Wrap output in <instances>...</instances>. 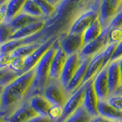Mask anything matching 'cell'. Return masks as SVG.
Instances as JSON below:
<instances>
[{
  "instance_id": "obj_1",
  "label": "cell",
  "mask_w": 122,
  "mask_h": 122,
  "mask_svg": "<svg viewBox=\"0 0 122 122\" xmlns=\"http://www.w3.org/2000/svg\"><path fill=\"white\" fill-rule=\"evenodd\" d=\"M36 77L35 68L18 75L7 84L2 93V107L0 116L7 118L15 110L30 98Z\"/></svg>"
},
{
  "instance_id": "obj_2",
  "label": "cell",
  "mask_w": 122,
  "mask_h": 122,
  "mask_svg": "<svg viewBox=\"0 0 122 122\" xmlns=\"http://www.w3.org/2000/svg\"><path fill=\"white\" fill-rule=\"evenodd\" d=\"M58 39L56 40L52 47L45 53V55L41 58V60L38 62V64L35 67L36 77H35V83H34V87L32 90L31 97L34 95H38V94H42L46 86H48V84L51 81L50 80L51 65L52 60L54 58L55 53L57 51Z\"/></svg>"
},
{
  "instance_id": "obj_3",
  "label": "cell",
  "mask_w": 122,
  "mask_h": 122,
  "mask_svg": "<svg viewBox=\"0 0 122 122\" xmlns=\"http://www.w3.org/2000/svg\"><path fill=\"white\" fill-rule=\"evenodd\" d=\"M100 4L101 1L90 2L87 7L86 6L83 10H81L73 19L67 30L68 34L83 35L86 29L99 17Z\"/></svg>"
},
{
  "instance_id": "obj_4",
  "label": "cell",
  "mask_w": 122,
  "mask_h": 122,
  "mask_svg": "<svg viewBox=\"0 0 122 122\" xmlns=\"http://www.w3.org/2000/svg\"><path fill=\"white\" fill-rule=\"evenodd\" d=\"M42 95L52 106H59L61 107H64L70 97L60 81H50Z\"/></svg>"
},
{
  "instance_id": "obj_5",
  "label": "cell",
  "mask_w": 122,
  "mask_h": 122,
  "mask_svg": "<svg viewBox=\"0 0 122 122\" xmlns=\"http://www.w3.org/2000/svg\"><path fill=\"white\" fill-rule=\"evenodd\" d=\"M122 6V1L120 0H105L101 1L99 8V20L106 30L108 28L112 19L116 17Z\"/></svg>"
},
{
  "instance_id": "obj_6",
  "label": "cell",
  "mask_w": 122,
  "mask_h": 122,
  "mask_svg": "<svg viewBox=\"0 0 122 122\" xmlns=\"http://www.w3.org/2000/svg\"><path fill=\"white\" fill-rule=\"evenodd\" d=\"M86 86H87V83L83 85L78 90H76L69 97L67 102L63 107V116L59 122H63L66 118L72 116L74 112H76L82 107H84Z\"/></svg>"
},
{
  "instance_id": "obj_7",
  "label": "cell",
  "mask_w": 122,
  "mask_h": 122,
  "mask_svg": "<svg viewBox=\"0 0 122 122\" xmlns=\"http://www.w3.org/2000/svg\"><path fill=\"white\" fill-rule=\"evenodd\" d=\"M108 45V30H104L101 36L90 43L86 44L80 51L79 54L82 59H91L95 55L102 52Z\"/></svg>"
},
{
  "instance_id": "obj_8",
  "label": "cell",
  "mask_w": 122,
  "mask_h": 122,
  "mask_svg": "<svg viewBox=\"0 0 122 122\" xmlns=\"http://www.w3.org/2000/svg\"><path fill=\"white\" fill-rule=\"evenodd\" d=\"M59 44L69 56L78 53L84 47L83 35L68 34L67 31L59 37Z\"/></svg>"
},
{
  "instance_id": "obj_9",
  "label": "cell",
  "mask_w": 122,
  "mask_h": 122,
  "mask_svg": "<svg viewBox=\"0 0 122 122\" xmlns=\"http://www.w3.org/2000/svg\"><path fill=\"white\" fill-rule=\"evenodd\" d=\"M82 61H83V59L81 58L79 52L70 55L68 57L67 61L65 62V65H64V68H63L62 73H61L60 80H59L61 86L64 88L69 85V83L73 79L74 74L78 71V69L82 64Z\"/></svg>"
},
{
  "instance_id": "obj_10",
  "label": "cell",
  "mask_w": 122,
  "mask_h": 122,
  "mask_svg": "<svg viewBox=\"0 0 122 122\" xmlns=\"http://www.w3.org/2000/svg\"><path fill=\"white\" fill-rule=\"evenodd\" d=\"M94 88L99 101H107L110 97V89L107 76V66L102 69L101 72L95 76L93 79Z\"/></svg>"
},
{
  "instance_id": "obj_11",
  "label": "cell",
  "mask_w": 122,
  "mask_h": 122,
  "mask_svg": "<svg viewBox=\"0 0 122 122\" xmlns=\"http://www.w3.org/2000/svg\"><path fill=\"white\" fill-rule=\"evenodd\" d=\"M107 76L109 84L110 96L117 95L121 92L122 74L118 60L111 61L107 65Z\"/></svg>"
},
{
  "instance_id": "obj_12",
  "label": "cell",
  "mask_w": 122,
  "mask_h": 122,
  "mask_svg": "<svg viewBox=\"0 0 122 122\" xmlns=\"http://www.w3.org/2000/svg\"><path fill=\"white\" fill-rule=\"evenodd\" d=\"M58 38H59V37L52 38V39H51V40L46 41L45 42L41 43V44L39 46V48H38L34 52H32L30 56H28L27 58H25L24 73L29 72V71L32 70L33 68L36 67L38 62L41 60V58L45 55V53L52 47V45L54 44V42L56 41V40H57Z\"/></svg>"
},
{
  "instance_id": "obj_13",
  "label": "cell",
  "mask_w": 122,
  "mask_h": 122,
  "mask_svg": "<svg viewBox=\"0 0 122 122\" xmlns=\"http://www.w3.org/2000/svg\"><path fill=\"white\" fill-rule=\"evenodd\" d=\"M68 57H69V55L61 49V47L59 44V41H58L57 51L55 53L54 58H53L51 65V71H50V80L51 81H59L60 80V77L62 73Z\"/></svg>"
},
{
  "instance_id": "obj_14",
  "label": "cell",
  "mask_w": 122,
  "mask_h": 122,
  "mask_svg": "<svg viewBox=\"0 0 122 122\" xmlns=\"http://www.w3.org/2000/svg\"><path fill=\"white\" fill-rule=\"evenodd\" d=\"M98 104H99V99L96 94L93 80L89 81L87 83L86 90V96H85V102H84V107L86 109L87 113L92 117L99 116L98 113Z\"/></svg>"
},
{
  "instance_id": "obj_15",
  "label": "cell",
  "mask_w": 122,
  "mask_h": 122,
  "mask_svg": "<svg viewBox=\"0 0 122 122\" xmlns=\"http://www.w3.org/2000/svg\"><path fill=\"white\" fill-rule=\"evenodd\" d=\"M89 61H90V59H83L82 64L78 69V71L74 74V76L73 77V79L71 80V82L69 83V85L65 87V90L69 96L73 94L84 85V80H85L86 72H87Z\"/></svg>"
},
{
  "instance_id": "obj_16",
  "label": "cell",
  "mask_w": 122,
  "mask_h": 122,
  "mask_svg": "<svg viewBox=\"0 0 122 122\" xmlns=\"http://www.w3.org/2000/svg\"><path fill=\"white\" fill-rule=\"evenodd\" d=\"M39 115L33 110L29 102H26L15 110L6 119L7 122H28Z\"/></svg>"
},
{
  "instance_id": "obj_17",
  "label": "cell",
  "mask_w": 122,
  "mask_h": 122,
  "mask_svg": "<svg viewBox=\"0 0 122 122\" xmlns=\"http://www.w3.org/2000/svg\"><path fill=\"white\" fill-rule=\"evenodd\" d=\"M28 102L39 116L43 117H48V112L52 106L42 94L32 96Z\"/></svg>"
},
{
  "instance_id": "obj_18",
  "label": "cell",
  "mask_w": 122,
  "mask_h": 122,
  "mask_svg": "<svg viewBox=\"0 0 122 122\" xmlns=\"http://www.w3.org/2000/svg\"><path fill=\"white\" fill-rule=\"evenodd\" d=\"M104 54L103 51L95 55L94 57H92L88 64L87 68V72H86V77L84 80V85L86 83H88L89 81H91L95 78V76L99 72L102 71V69L105 68V62H104Z\"/></svg>"
},
{
  "instance_id": "obj_19",
  "label": "cell",
  "mask_w": 122,
  "mask_h": 122,
  "mask_svg": "<svg viewBox=\"0 0 122 122\" xmlns=\"http://www.w3.org/2000/svg\"><path fill=\"white\" fill-rule=\"evenodd\" d=\"M45 26H46V19H41L36 23H33L26 28L17 30L13 34L11 40H24L27 38H30L42 30Z\"/></svg>"
},
{
  "instance_id": "obj_20",
  "label": "cell",
  "mask_w": 122,
  "mask_h": 122,
  "mask_svg": "<svg viewBox=\"0 0 122 122\" xmlns=\"http://www.w3.org/2000/svg\"><path fill=\"white\" fill-rule=\"evenodd\" d=\"M98 113L99 116L106 117L113 121L122 120V111L116 109L107 101H99L98 104Z\"/></svg>"
},
{
  "instance_id": "obj_21",
  "label": "cell",
  "mask_w": 122,
  "mask_h": 122,
  "mask_svg": "<svg viewBox=\"0 0 122 122\" xmlns=\"http://www.w3.org/2000/svg\"><path fill=\"white\" fill-rule=\"evenodd\" d=\"M103 31H104L103 26L101 24L99 18H97L83 33L84 46L86 45V44H88V43H90L93 41L97 40L98 37L101 36V34L103 33Z\"/></svg>"
},
{
  "instance_id": "obj_22",
  "label": "cell",
  "mask_w": 122,
  "mask_h": 122,
  "mask_svg": "<svg viewBox=\"0 0 122 122\" xmlns=\"http://www.w3.org/2000/svg\"><path fill=\"white\" fill-rule=\"evenodd\" d=\"M25 0H10L8 1L5 21L6 23H9L12 21L16 17H18L19 14L22 13L23 6H24Z\"/></svg>"
},
{
  "instance_id": "obj_23",
  "label": "cell",
  "mask_w": 122,
  "mask_h": 122,
  "mask_svg": "<svg viewBox=\"0 0 122 122\" xmlns=\"http://www.w3.org/2000/svg\"><path fill=\"white\" fill-rule=\"evenodd\" d=\"M40 20H41V19L32 18L30 16H29V15L22 12L21 14H19L18 17H16L14 18L12 21H10L9 24L15 30L17 31L23 29V28H26V27H28L30 25L33 24V23H36Z\"/></svg>"
},
{
  "instance_id": "obj_24",
  "label": "cell",
  "mask_w": 122,
  "mask_h": 122,
  "mask_svg": "<svg viewBox=\"0 0 122 122\" xmlns=\"http://www.w3.org/2000/svg\"><path fill=\"white\" fill-rule=\"evenodd\" d=\"M22 12L30 16L32 18H39V19H45L42 10L40 7L39 4L37 3L36 0H27V1H25Z\"/></svg>"
},
{
  "instance_id": "obj_25",
  "label": "cell",
  "mask_w": 122,
  "mask_h": 122,
  "mask_svg": "<svg viewBox=\"0 0 122 122\" xmlns=\"http://www.w3.org/2000/svg\"><path fill=\"white\" fill-rule=\"evenodd\" d=\"M40 7L41 8L45 19H50L53 18L58 12V6L60 2L46 1V0H36Z\"/></svg>"
},
{
  "instance_id": "obj_26",
  "label": "cell",
  "mask_w": 122,
  "mask_h": 122,
  "mask_svg": "<svg viewBox=\"0 0 122 122\" xmlns=\"http://www.w3.org/2000/svg\"><path fill=\"white\" fill-rule=\"evenodd\" d=\"M41 44H29V45H23L21 47L15 50L11 54L14 58H27L28 56L34 52Z\"/></svg>"
},
{
  "instance_id": "obj_27",
  "label": "cell",
  "mask_w": 122,
  "mask_h": 122,
  "mask_svg": "<svg viewBox=\"0 0 122 122\" xmlns=\"http://www.w3.org/2000/svg\"><path fill=\"white\" fill-rule=\"evenodd\" d=\"M92 117L87 113L86 109L82 107L80 109L74 112L72 116L66 118L63 122H90Z\"/></svg>"
},
{
  "instance_id": "obj_28",
  "label": "cell",
  "mask_w": 122,
  "mask_h": 122,
  "mask_svg": "<svg viewBox=\"0 0 122 122\" xmlns=\"http://www.w3.org/2000/svg\"><path fill=\"white\" fill-rule=\"evenodd\" d=\"M15 32L16 30L10 26L9 23L3 22L2 24H0V44L3 45L11 41V38Z\"/></svg>"
},
{
  "instance_id": "obj_29",
  "label": "cell",
  "mask_w": 122,
  "mask_h": 122,
  "mask_svg": "<svg viewBox=\"0 0 122 122\" xmlns=\"http://www.w3.org/2000/svg\"><path fill=\"white\" fill-rule=\"evenodd\" d=\"M121 41L122 28H116V29L108 30V44H117V45Z\"/></svg>"
},
{
  "instance_id": "obj_30",
  "label": "cell",
  "mask_w": 122,
  "mask_h": 122,
  "mask_svg": "<svg viewBox=\"0 0 122 122\" xmlns=\"http://www.w3.org/2000/svg\"><path fill=\"white\" fill-rule=\"evenodd\" d=\"M14 73L20 75L24 73L25 71V58H15L12 64L8 68Z\"/></svg>"
},
{
  "instance_id": "obj_31",
  "label": "cell",
  "mask_w": 122,
  "mask_h": 122,
  "mask_svg": "<svg viewBox=\"0 0 122 122\" xmlns=\"http://www.w3.org/2000/svg\"><path fill=\"white\" fill-rule=\"evenodd\" d=\"M18 75L11 72L9 69H4L0 70V85L6 86L11 81L16 79Z\"/></svg>"
},
{
  "instance_id": "obj_32",
  "label": "cell",
  "mask_w": 122,
  "mask_h": 122,
  "mask_svg": "<svg viewBox=\"0 0 122 122\" xmlns=\"http://www.w3.org/2000/svg\"><path fill=\"white\" fill-rule=\"evenodd\" d=\"M63 116V107L59 106H51L48 112V117L54 122H59Z\"/></svg>"
},
{
  "instance_id": "obj_33",
  "label": "cell",
  "mask_w": 122,
  "mask_h": 122,
  "mask_svg": "<svg viewBox=\"0 0 122 122\" xmlns=\"http://www.w3.org/2000/svg\"><path fill=\"white\" fill-rule=\"evenodd\" d=\"M15 58L11 53H1L0 54V70L8 69L12 64Z\"/></svg>"
},
{
  "instance_id": "obj_34",
  "label": "cell",
  "mask_w": 122,
  "mask_h": 122,
  "mask_svg": "<svg viewBox=\"0 0 122 122\" xmlns=\"http://www.w3.org/2000/svg\"><path fill=\"white\" fill-rule=\"evenodd\" d=\"M116 48H117V44H108V45L106 47V49L103 51L105 66H107V65H108V63L111 61L112 57H113V54H114V52H115Z\"/></svg>"
},
{
  "instance_id": "obj_35",
  "label": "cell",
  "mask_w": 122,
  "mask_h": 122,
  "mask_svg": "<svg viewBox=\"0 0 122 122\" xmlns=\"http://www.w3.org/2000/svg\"><path fill=\"white\" fill-rule=\"evenodd\" d=\"M107 102L116 109L122 111V94L110 96L109 98L107 99Z\"/></svg>"
},
{
  "instance_id": "obj_36",
  "label": "cell",
  "mask_w": 122,
  "mask_h": 122,
  "mask_svg": "<svg viewBox=\"0 0 122 122\" xmlns=\"http://www.w3.org/2000/svg\"><path fill=\"white\" fill-rule=\"evenodd\" d=\"M121 57H122V41L117 45V48L115 50V52L113 54V57H112V60L111 61L118 60Z\"/></svg>"
},
{
  "instance_id": "obj_37",
  "label": "cell",
  "mask_w": 122,
  "mask_h": 122,
  "mask_svg": "<svg viewBox=\"0 0 122 122\" xmlns=\"http://www.w3.org/2000/svg\"><path fill=\"white\" fill-rule=\"evenodd\" d=\"M28 122H54L52 121L49 117H43V116H38L34 118L30 119V121Z\"/></svg>"
},
{
  "instance_id": "obj_38",
  "label": "cell",
  "mask_w": 122,
  "mask_h": 122,
  "mask_svg": "<svg viewBox=\"0 0 122 122\" xmlns=\"http://www.w3.org/2000/svg\"><path fill=\"white\" fill-rule=\"evenodd\" d=\"M90 122H114L113 120H110V119H107L106 117H103L101 116H97L95 117H92Z\"/></svg>"
},
{
  "instance_id": "obj_39",
  "label": "cell",
  "mask_w": 122,
  "mask_h": 122,
  "mask_svg": "<svg viewBox=\"0 0 122 122\" xmlns=\"http://www.w3.org/2000/svg\"><path fill=\"white\" fill-rule=\"evenodd\" d=\"M118 61H119V68H120V71H121V74H122V57L118 59Z\"/></svg>"
},
{
  "instance_id": "obj_40",
  "label": "cell",
  "mask_w": 122,
  "mask_h": 122,
  "mask_svg": "<svg viewBox=\"0 0 122 122\" xmlns=\"http://www.w3.org/2000/svg\"><path fill=\"white\" fill-rule=\"evenodd\" d=\"M5 86L4 85H0V95H2V93L4 91V88H5Z\"/></svg>"
},
{
  "instance_id": "obj_41",
  "label": "cell",
  "mask_w": 122,
  "mask_h": 122,
  "mask_svg": "<svg viewBox=\"0 0 122 122\" xmlns=\"http://www.w3.org/2000/svg\"><path fill=\"white\" fill-rule=\"evenodd\" d=\"M0 122H7V119H6V117H4L0 116Z\"/></svg>"
},
{
  "instance_id": "obj_42",
  "label": "cell",
  "mask_w": 122,
  "mask_h": 122,
  "mask_svg": "<svg viewBox=\"0 0 122 122\" xmlns=\"http://www.w3.org/2000/svg\"><path fill=\"white\" fill-rule=\"evenodd\" d=\"M1 107H2V97L0 95V109H1Z\"/></svg>"
},
{
  "instance_id": "obj_43",
  "label": "cell",
  "mask_w": 122,
  "mask_h": 122,
  "mask_svg": "<svg viewBox=\"0 0 122 122\" xmlns=\"http://www.w3.org/2000/svg\"><path fill=\"white\" fill-rule=\"evenodd\" d=\"M1 48H2V45H1V44H0V54H1V53H2V51H1Z\"/></svg>"
},
{
  "instance_id": "obj_44",
  "label": "cell",
  "mask_w": 122,
  "mask_h": 122,
  "mask_svg": "<svg viewBox=\"0 0 122 122\" xmlns=\"http://www.w3.org/2000/svg\"><path fill=\"white\" fill-rule=\"evenodd\" d=\"M120 94H122V86H121V92H120Z\"/></svg>"
}]
</instances>
